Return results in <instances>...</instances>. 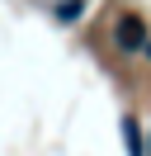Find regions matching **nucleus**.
<instances>
[{"instance_id":"obj_1","label":"nucleus","mask_w":151,"mask_h":156,"mask_svg":"<svg viewBox=\"0 0 151 156\" xmlns=\"http://www.w3.org/2000/svg\"><path fill=\"white\" fill-rule=\"evenodd\" d=\"M146 43H151V33H146V19L137 10H128V14L113 19V48L118 52H142Z\"/></svg>"},{"instance_id":"obj_2","label":"nucleus","mask_w":151,"mask_h":156,"mask_svg":"<svg viewBox=\"0 0 151 156\" xmlns=\"http://www.w3.org/2000/svg\"><path fill=\"white\" fill-rule=\"evenodd\" d=\"M123 142H128V156H146V142H142V128L132 114H123Z\"/></svg>"}]
</instances>
